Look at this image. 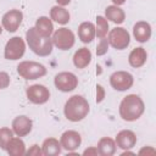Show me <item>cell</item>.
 Here are the masks:
<instances>
[{
  "instance_id": "obj_1",
  "label": "cell",
  "mask_w": 156,
  "mask_h": 156,
  "mask_svg": "<svg viewBox=\"0 0 156 156\" xmlns=\"http://www.w3.org/2000/svg\"><path fill=\"white\" fill-rule=\"evenodd\" d=\"M145 111V105L141 98L136 94H129L124 96L119 104V116L123 121H136Z\"/></svg>"
},
{
  "instance_id": "obj_2",
  "label": "cell",
  "mask_w": 156,
  "mask_h": 156,
  "mask_svg": "<svg viewBox=\"0 0 156 156\" xmlns=\"http://www.w3.org/2000/svg\"><path fill=\"white\" fill-rule=\"evenodd\" d=\"M65 117L71 122H79L84 119L89 113V102L82 95L71 96L63 107Z\"/></svg>"
},
{
  "instance_id": "obj_3",
  "label": "cell",
  "mask_w": 156,
  "mask_h": 156,
  "mask_svg": "<svg viewBox=\"0 0 156 156\" xmlns=\"http://www.w3.org/2000/svg\"><path fill=\"white\" fill-rule=\"evenodd\" d=\"M26 40L29 49L38 56H49L52 52V40L50 37H44L32 27L26 32Z\"/></svg>"
},
{
  "instance_id": "obj_4",
  "label": "cell",
  "mask_w": 156,
  "mask_h": 156,
  "mask_svg": "<svg viewBox=\"0 0 156 156\" xmlns=\"http://www.w3.org/2000/svg\"><path fill=\"white\" fill-rule=\"evenodd\" d=\"M17 73L24 79H38L46 74V67L35 61H22L17 66Z\"/></svg>"
},
{
  "instance_id": "obj_5",
  "label": "cell",
  "mask_w": 156,
  "mask_h": 156,
  "mask_svg": "<svg viewBox=\"0 0 156 156\" xmlns=\"http://www.w3.org/2000/svg\"><path fill=\"white\" fill-rule=\"evenodd\" d=\"M108 45L116 50H124L130 43V35L128 30L123 27H115L110 30L107 38Z\"/></svg>"
},
{
  "instance_id": "obj_6",
  "label": "cell",
  "mask_w": 156,
  "mask_h": 156,
  "mask_svg": "<svg viewBox=\"0 0 156 156\" xmlns=\"http://www.w3.org/2000/svg\"><path fill=\"white\" fill-rule=\"evenodd\" d=\"M52 44L60 49V50H69L73 45H74V41H76V38H74V34L71 29L68 28H58L56 29L54 33H52Z\"/></svg>"
},
{
  "instance_id": "obj_7",
  "label": "cell",
  "mask_w": 156,
  "mask_h": 156,
  "mask_svg": "<svg viewBox=\"0 0 156 156\" xmlns=\"http://www.w3.org/2000/svg\"><path fill=\"white\" fill-rule=\"evenodd\" d=\"M24 52H26L24 40L21 37H13L6 43L4 56L6 60L16 61V60H20L24 55Z\"/></svg>"
},
{
  "instance_id": "obj_8",
  "label": "cell",
  "mask_w": 156,
  "mask_h": 156,
  "mask_svg": "<svg viewBox=\"0 0 156 156\" xmlns=\"http://www.w3.org/2000/svg\"><path fill=\"white\" fill-rule=\"evenodd\" d=\"M133 83L134 78L127 71H117L110 76V84L117 91H126L130 89Z\"/></svg>"
},
{
  "instance_id": "obj_9",
  "label": "cell",
  "mask_w": 156,
  "mask_h": 156,
  "mask_svg": "<svg viewBox=\"0 0 156 156\" xmlns=\"http://www.w3.org/2000/svg\"><path fill=\"white\" fill-rule=\"evenodd\" d=\"M54 83L58 90L63 93H68L78 87V78L72 72H60L55 76Z\"/></svg>"
},
{
  "instance_id": "obj_10",
  "label": "cell",
  "mask_w": 156,
  "mask_h": 156,
  "mask_svg": "<svg viewBox=\"0 0 156 156\" xmlns=\"http://www.w3.org/2000/svg\"><path fill=\"white\" fill-rule=\"evenodd\" d=\"M27 99L35 105H43L50 99V91L45 85L41 84H33L27 88L26 90Z\"/></svg>"
},
{
  "instance_id": "obj_11",
  "label": "cell",
  "mask_w": 156,
  "mask_h": 156,
  "mask_svg": "<svg viewBox=\"0 0 156 156\" xmlns=\"http://www.w3.org/2000/svg\"><path fill=\"white\" fill-rule=\"evenodd\" d=\"M22 20H23V13L21 10H17V9H13V10H10L7 11L2 18H1V24L2 27L10 32V33H13L16 32L21 23H22Z\"/></svg>"
},
{
  "instance_id": "obj_12",
  "label": "cell",
  "mask_w": 156,
  "mask_h": 156,
  "mask_svg": "<svg viewBox=\"0 0 156 156\" xmlns=\"http://www.w3.org/2000/svg\"><path fill=\"white\" fill-rule=\"evenodd\" d=\"M60 144H61L62 149H65L67 151H74L82 144V136L76 130H66L61 134Z\"/></svg>"
},
{
  "instance_id": "obj_13",
  "label": "cell",
  "mask_w": 156,
  "mask_h": 156,
  "mask_svg": "<svg viewBox=\"0 0 156 156\" xmlns=\"http://www.w3.org/2000/svg\"><path fill=\"white\" fill-rule=\"evenodd\" d=\"M32 128H33L32 119L27 116H23V115L17 116L12 121V132L17 136H26L32 132Z\"/></svg>"
},
{
  "instance_id": "obj_14",
  "label": "cell",
  "mask_w": 156,
  "mask_h": 156,
  "mask_svg": "<svg viewBox=\"0 0 156 156\" xmlns=\"http://www.w3.org/2000/svg\"><path fill=\"white\" fill-rule=\"evenodd\" d=\"M116 145L122 150H129L136 144V135L129 129H123L117 133L115 139Z\"/></svg>"
},
{
  "instance_id": "obj_15",
  "label": "cell",
  "mask_w": 156,
  "mask_h": 156,
  "mask_svg": "<svg viewBox=\"0 0 156 156\" xmlns=\"http://www.w3.org/2000/svg\"><path fill=\"white\" fill-rule=\"evenodd\" d=\"M133 35L136 41L145 43L151 37V26L145 21H139L133 27Z\"/></svg>"
},
{
  "instance_id": "obj_16",
  "label": "cell",
  "mask_w": 156,
  "mask_h": 156,
  "mask_svg": "<svg viewBox=\"0 0 156 156\" xmlns=\"http://www.w3.org/2000/svg\"><path fill=\"white\" fill-rule=\"evenodd\" d=\"M78 37L82 43H91L95 38V26L91 22H82L78 27Z\"/></svg>"
},
{
  "instance_id": "obj_17",
  "label": "cell",
  "mask_w": 156,
  "mask_h": 156,
  "mask_svg": "<svg viewBox=\"0 0 156 156\" xmlns=\"http://www.w3.org/2000/svg\"><path fill=\"white\" fill-rule=\"evenodd\" d=\"M146 58H147V54H146V50L141 46L139 48H135L130 51L129 56H128V62L132 67L134 68H139L141 66L145 65L146 62Z\"/></svg>"
},
{
  "instance_id": "obj_18",
  "label": "cell",
  "mask_w": 156,
  "mask_h": 156,
  "mask_svg": "<svg viewBox=\"0 0 156 156\" xmlns=\"http://www.w3.org/2000/svg\"><path fill=\"white\" fill-rule=\"evenodd\" d=\"M91 61V51L88 48L78 49L73 55V63L77 68H85Z\"/></svg>"
},
{
  "instance_id": "obj_19",
  "label": "cell",
  "mask_w": 156,
  "mask_h": 156,
  "mask_svg": "<svg viewBox=\"0 0 156 156\" xmlns=\"http://www.w3.org/2000/svg\"><path fill=\"white\" fill-rule=\"evenodd\" d=\"M61 144L56 138H48L43 141L41 152L45 156H57L61 154Z\"/></svg>"
},
{
  "instance_id": "obj_20",
  "label": "cell",
  "mask_w": 156,
  "mask_h": 156,
  "mask_svg": "<svg viewBox=\"0 0 156 156\" xmlns=\"http://www.w3.org/2000/svg\"><path fill=\"white\" fill-rule=\"evenodd\" d=\"M116 149H117V145L115 143L113 139L108 138V136H104L99 140L98 143V152L101 155V156H112L115 155L116 152Z\"/></svg>"
},
{
  "instance_id": "obj_21",
  "label": "cell",
  "mask_w": 156,
  "mask_h": 156,
  "mask_svg": "<svg viewBox=\"0 0 156 156\" xmlns=\"http://www.w3.org/2000/svg\"><path fill=\"white\" fill-rule=\"evenodd\" d=\"M105 18L111 21V22H113V23L121 24L126 20V13L119 6L111 5V6H107L105 9Z\"/></svg>"
},
{
  "instance_id": "obj_22",
  "label": "cell",
  "mask_w": 156,
  "mask_h": 156,
  "mask_svg": "<svg viewBox=\"0 0 156 156\" xmlns=\"http://www.w3.org/2000/svg\"><path fill=\"white\" fill-rule=\"evenodd\" d=\"M6 151L10 156H23L26 154V145L24 141L20 138H12L7 145H6Z\"/></svg>"
},
{
  "instance_id": "obj_23",
  "label": "cell",
  "mask_w": 156,
  "mask_h": 156,
  "mask_svg": "<svg viewBox=\"0 0 156 156\" xmlns=\"http://www.w3.org/2000/svg\"><path fill=\"white\" fill-rule=\"evenodd\" d=\"M34 28L38 30V33H40L44 37H50L54 33V24L52 21L46 17V16H41L35 21V26Z\"/></svg>"
},
{
  "instance_id": "obj_24",
  "label": "cell",
  "mask_w": 156,
  "mask_h": 156,
  "mask_svg": "<svg viewBox=\"0 0 156 156\" xmlns=\"http://www.w3.org/2000/svg\"><path fill=\"white\" fill-rule=\"evenodd\" d=\"M69 12L63 6H52L50 10V18L58 24H66L69 22Z\"/></svg>"
},
{
  "instance_id": "obj_25",
  "label": "cell",
  "mask_w": 156,
  "mask_h": 156,
  "mask_svg": "<svg viewBox=\"0 0 156 156\" xmlns=\"http://www.w3.org/2000/svg\"><path fill=\"white\" fill-rule=\"evenodd\" d=\"M108 32V21L104 16H98L96 17V26H95V35L99 39L106 38Z\"/></svg>"
},
{
  "instance_id": "obj_26",
  "label": "cell",
  "mask_w": 156,
  "mask_h": 156,
  "mask_svg": "<svg viewBox=\"0 0 156 156\" xmlns=\"http://www.w3.org/2000/svg\"><path fill=\"white\" fill-rule=\"evenodd\" d=\"M12 138H13V132L10 128L7 127L0 128V147L2 150H6V145Z\"/></svg>"
},
{
  "instance_id": "obj_27",
  "label": "cell",
  "mask_w": 156,
  "mask_h": 156,
  "mask_svg": "<svg viewBox=\"0 0 156 156\" xmlns=\"http://www.w3.org/2000/svg\"><path fill=\"white\" fill-rule=\"evenodd\" d=\"M108 50V41H107V38H102L100 39V43L98 44L96 46V55L98 56H102L107 52Z\"/></svg>"
},
{
  "instance_id": "obj_28",
  "label": "cell",
  "mask_w": 156,
  "mask_h": 156,
  "mask_svg": "<svg viewBox=\"0 0 156 156\" xmlns=\"http://www.w3.org/2000/svg\"><path fill=\"white\" fill-rule=\"evenodd\" d=\"M9 84H10V76L6 72H0V85H1V89L7 88Z\"/></svg>"
},
{
  "instance_id": "obj_29",
  "label": "cell",
  "mask_w": 156,
  "mask_h": 156,
  "mask_svg": "<svg viewBox=\"0 0 156 156\" xmlns=\"http://www.w3.org/2000/svg\"><path fill=\"white\" fill-rule=\"evenodd\" d=\"M43 152H41V150L39 149V146L38 145H33L28 151H26V155H28V156H32V155H35V156H39V155H41Z\"/></svg>"
},
{
  "instance_id": "obj_30",
  "label": "cell",
  "mask_w": 156,
  "mask_h": 156,
  "mask_svg": "<svg viewBox=\"0 0 156 156\" xmlns=\"http://www.w3.org/2000/svg\"><path fill=\"white\" fill-rule=\"evenodd\" d=\"M104 96H105L104 88H102L100 84H98V85H96V102H101L102 99H104Z\"/></svg>"
},
{
  "instance_id": "obj_31",
  "label": "cell",
  "mask_w": 156,
  "mask_h": 156,
  "mask_svg": "<svg viewBox=\"0 0 156 156\" xmlns=\"http://www.w3.org/2000/svg\"><path fill=\"white\" fill-rule=\"evenodd\" d=\"M56 1H57L58 6H66V5H68L71 2V0H56Z\"/></svg>"
},
{
  "instance_id": "obj_32",
  "label": "cell",
  "mask_w": 156,
  "mask_h": 156,
  "mask_svg": "<svg viewBox=\"0 0 156 156\" xmlns=\"http://www.w3.org/2000/svg\"><path fill=\"white\" fill-rule=\"evenodd\" d=\"M83 154H84V155H89V154H98V150H95V149H89V150H85Z\"/></svg>"
},
{
  "instance_id": "obj_33",
  "label": "cell",
  "mask_w": 156,
  "mask_h": 156,
  "mask_svg": "<svg viewBox=\"0 0 156 156\" xmlns=\"http://www.w3.org/2000/svg\"><path fill=\"white\" fill-rule=\"evenodd\" d=\"M115 5H117V6H121V5H123L124 2H126V0H111Z\"/></svg>"
},
{
  "instance_id": "obj_34",
  "label": "cell",
  "mask_w": 156,
  "mask_h": 156,
  "mask_svg": "<svg viewBox=\"0 0 156 156\" xmlns=\"http://www.w3.org/2000/svg\"><path fill=\"white\" fill-rule=\"evenodd\" d=\"M1 33H2V27L0 26V35H1Z\"/></svg>"
},
{
  "instance_id": "obj_35",
  "label": "cell",
  "mask_w": 156,
  "mask_h": 156,
  "mask_svg": "<svg viewBox=\"0 0 156 156\" xmlns=\"http://www.w3.org/2000/svg\"><path fill=\"white\" fill-rule=\"evenodd\" d=\"M0 89H1V85H0Z\"/></svg>"
}]
</instances>
